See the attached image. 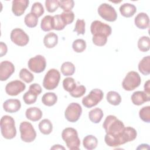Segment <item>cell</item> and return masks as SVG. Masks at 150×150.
Listing matches in <instances>:
<instances>
[{
	"label": "cell",
	"instance_id": "obj_1",
	"mask_svg": "<svg viewBox=\"0 0 150 150\" xmlns=\"http://www.w3.org/2000/svg\"><path fill=\"white\" fill-rule=\"evenodd\" d=\"M103 127L106 132L104 141L108 146L115 147L122 145L121 134L125 127L121 121L115 116L110 115L105 119Z\"/></svg>",
	"mask_w": 150,
	"mask_h": 150
},
{
	"label": "cell",
	"instance_id": "obj_2",
	"mask_svg": "<svg viewBox=\"0 0 150 150\" xmlns=\"http://www.w3.org/2000/svg\"><path fill=\"white\" fill-rule=\"evenodd\" d=\"M93 35V43L98 46H104L107 42V37L111 34V28L108 25L100 21H94L90 26Z\"/></svg>",
	"mask_w": 150,
	"mask_h": 150
},
{
	"label": "cell",
	"instance_id": "obj_3",
	"mask_svg": "<svg viewBox=\"0 0 150 150\" xmlns=\"http://www.w3.org/2000/svg\"><path fill=\"white\" fill-rule=\"evenodd\" d=\"M1 131L3 137L7 139L13 138L16 135L14 119L9 115H4L0 121Z\"/></svg>",
	"mask_w": 150,
	"mask_h": 150
},
{
	"label": "cell",
	"instance_id": "obj_4",
	"mask_svg": "<svg viewBox=\"0 0 150 150\" xmlns=\"http://www.w3.org/2000/svg\"><path fill=\"white\" fill-rule=\"evenodd\" d=\"M62 138L69 149H79L80 141L76 129L71 127L66 128L62 131Z\"/></svg>",
	"mask_w": 150,
	"mask_h": 150
},
{
	"label": "cell",
	"instance_id": "obj_5",
	"mask_svg": "<svg viewBox=\"0 0 150 150\" xmlns=\"http://www.w3.org/2000/svg\"><path fill=\"white\" fill-rule=\"evenodd\" d=\"M60 79V74L59 71L57 69H51L45 74L43 81V86L49 90H54L57 87Z\"/></svg>",
	"mask_w": 150,
	"mask_h": 150
},
{
	"label": "cell",
	"instance_id": "obj_6",
	"mask_svg": "<svg viewBox=\"0 0 150 150\" xmlns=\"http://www.w3.org/2000/svg\"><path fill=\"white\" fill-rule=\"evenodd\" d=\"M141 83L139 74L134 71H129L122 83V86L125 90L132 91L137 88Z\"/></svg>",
	"mask_w": 150,
	"mask_h": 150
},
{
	"label": "cell",
	"instance_id": "obj_7",
	"mask_svg": "<svg viewBox=\"0 0 150 150\" xmlns=\"http://www.w3.org/2000/svg\"><path fill=\"white\" fill-rule=\"evenodd\" d=\"M19 131L21 138L25 142H31L36 137V132L32 124L29 122H22L19 125Z\"/></svg>",
	"mask_w": 150,
	"mask_h": 150
},
{
	"label": "cell",
	"instance_id": "obj_8",
	"mask_svg": "<svg viewBox=\"0 0 150 150\" xmlns=\"http://www.w3.org/2000/svg\"><path fill=\"white\" fill-rule=\"evenodd\" d=\"M103 92L98 88L93 89L90 93L82 99V104L86 108L96 105L103 98Z\"/></svg>",
	"mask_w": 150,
	"mask_h": 150
},
{
	"label": "cell",
	"instance_id": "obj_9",
	"mask_svg": "<svg viewBox=\"0 0 150 150\" xmlns=\"http://www.w3.org/2000/svg\"><path fill=\"white\" fill-rule=\"evenodd\" d=\"M82 113L81 105L77 103H70L64 112L65 118L71 122H75L79 120Z\"/></svg>",
	"mask_w": 150,
	"mask_h": 150
},
{
	"label": "cell",
	"instance_id": "obj_10",
	"mask_svg": "<svg viewBox=\"0 0 150 150\" xmlns=\"http://www.w3.org/2000/svg\"><path fill=\"white\" fill-rule=\"evenodd\" d=\"M98 15L104 20L108 22H114L117 19V13L111 5L103 3L98 8Z\"/></svg>",
	"mask_w": 150,
	"mask_h": 150
},
{
	"label": "cell",
	"instance_id": "obj_11",
	"mask_svg": "<svg viewBox=\"0 0 150 150\" xmlns=\"http://www.w3.org/2000/svg\"><path fill=\"white\" fill-rule=\"evenodd\" d=\"M28 66L32 71L35 73H40L43 71L46 68V59L42 55H36L29 60Z\"/></svg>",
	"mask_w": 150,
	"mask_h": 150
},
{
	"label": "cell",
	"instance_id": "obj_12",
	"mask_svg": "<svg viewBox=\"0 0 150 150\" xmlns=\"http://www.w3.org/2000/svg\"><path fill=\"white\" fill-rule=\"evenodd\" d=\"M29 91L23 96V100L25 104H32L36 102L37 96L42 93V88L38 83H33L29 86Z\"/></svg>",
	"mask_w": 150,
	"mask_h": 150
},
{
	"label": "cell",
	"instance_id": "obj_13",
	"mask_svg": "<svg viewBox=\"0 0 150 150\" xmlns=\"http://www.w3.org/2000/svg\"><path fill=\"white\" fill-rule=\"evenodd\" d=\"M10 38L13 43L19 46L26 45L29 41V36L20 28L13 29L11 31Z\"/></svg>",
	"mask_w": 150,
	"mask_h": 150
},
{
	"label": "cell",
	"instance_id": "obj_14",
	"mask_svg": "<svg viewBox=\"0 0 150 150\" xmlns=\"http://www.w3.org/2000/svg\"><path fill=\"white\" fill-rule=\"evenodd\" d=\"M26 88L25 84L20 80H16L8 83L5 86V91L11 96L18 95Z\"/></svg>",
	"mask_w": 150,
	"mask_h": 150
},
{
	"label": "cell",
	"instance_id": "obj_15",
	"mask_svg": "<svg viewBox=\"0 0 150 150\" xmlns=\"http://www.w3.org/2000/svg\"><path fill=\"white\" fill-rule=\"evenodd\" d=\"M15 67L9 61H3L0 63V80L5 81L14 73Z\"/></svg>",
	"mask_w": 150,
	"mask_h": 150
},
{
	"label": "cell",
	"instance_id": "obj_16",
	"mask_svg": "<svg viewBox=\"0 0 150 150\" xmlns=\"http://www.w3.org/2000/svg\"><path fill=\"white\" fill-rule=\"evenodd\" d=\"M29 4L28 0H14L12 1V11L16 16L22 15Z\"/></svg>",
	"mask_w": 150,
	"mask_h": 150
},
{
	"label": "cell",
	"instance_id": "obj_17",
	"mask_svg": "<svg viewBox=\"0 0 150 150\" xmlns=\"http://www.w3.org/2000/svg\"><path fill=\"white\" fill-rule=\"evenodd\" d=\"M21 107V101L18 99H9L3 104L4 110L8 112L13 113L18 111Z\"/></svg>",
	"mask_w": 150,
	"mask_h": 150
},
{
	"label": "cell",
	"instance_id": "obj_18",
	"mask_svg": "<svg viewBox=\"0 0 150 150\" xmlns=\"http://www.w3.org/2000/svg\"><path fill=\"white\" fill-rule=\"evenodd\" d=\"M149 100V96L142 91H135L131 96V101L132 103L136 105H141Z\"/></svg>",
	"mask_w": 150,
	"mask_h": 150
},
{
	"label": "cell",
	"instance_id": "obj_19",
	"mask_svg": "<svg viewBox=\"0 0 150 150\" xmlns=\"http://www.w3.org/2000/svg\"><path fill=\"white\" fill-rule=\"evenodd\" d=\"M135 26L141 29H145L148 28L149 25V16L146 13H139L134 19Z\"/></svg>",
	"mask_w": 150,
	"mask_h": 150
},
{
	"label": "cell",
	"instance_id": "obj_20",
	"mask_svg": "<svg viewBox=\"0 0 150 150\" xmlns=\"http://www.w3.org/2000/svg\"><path fill=\"white\" fill-rule=\"evenodd\" d=\"M137 135V131L134 128L131 127H124L121 134L122 144H124L127 142L134 141L136 138Z\"/></svg>",
	"mask_w": 150,
	"mask_h": 150
},
{
	"label": "cell",
	"instance_id": "obj_21",
	"mask_svg": "<svg viewBox=\"0 0 150 150\" xmlns=\"http://www.w3.org/2000/svg\"><path fill=\"white\" fill-rule=\"evenodd\" d=\"M42 111L36 107L28 108L25 112L26 117L32 121H39L42 117Z\"/></svg>",
	"mask_w": 150,
	"mask_h": 150
},
{
	"label": "cell",
	"instance_id": "obj_22",
	"mask_svg": "<svg viewBox=\"0 0 150 150\" xmlns=\"http://www.w3.org/2000/svg\"><path fill=\"white\" fill-rule=\"evenodd\" d=\"M120 12L123 16L130 18L132 16L137 12V8L133 4L125 3L120 6Z\"/></svg>",
	"mask_w": 150,
	"mask_h": 150
},
{
	"label": "cell",
	"instance_id": "obj_23",
	"mask_svg": "<svg viewBox=\"0 0 150 150\" xmlns=\"http://www.w3.org/2000/svg\"><path fill=\"white\" fill-rule=\"evenodd\" d=\"M58 43V36L53 33L50 32L46 34L43 39V43L47 48H53Z\"/></svg>",
	"mask_w": 150,
	"mask_h": 150
},
{
	"label": "cell",
	"instance_id": "obj_24",
	"mask_svg": "<svg viewBox=\"0 0 150 150\" xmlns=\"http://www.w3.org/2000/svg\"><path fill=\"white\" fill-rule=\"evenodd\" d=\"M139 71L145 76L150 73V56H147L142 58L138 64Z\"/></svg>",
	"mask_w": 150,
	"mask_h": 150
},
{
	"label": "cell",
	"instance_id": "obj_25",
	"mask_svg": "<svg viewBox=\"0 0 150 150\" xmlns=\"http://www.w3.org/2000/svg\"><path fill=\"white\" fill-rule=\"evenodd\" d=\"M98 144V140L96 137L93 135L86 136L83 140V146L88 150L95 149Z\"/></svg>",
	"mask_w": 150,
	"mask_h": 150
},
{
	"label": "cell",
	"instance_id": "obj_26",
	"mask_svg": "<svg viewBox=\"0 0 150 150\" xmlns=\"http://www.w3.org/2000/svg\"><path fill=\"white\" fill-rule=\"evenodd\" d=\"M57 101V96L54 93H46L42 97V103L46 106H52L54 105Z\"/></svg>",
	"mask_w": 150,
	"mask_h": 150
},
{
	"label": "cell",
	"instance_id": "obj_27",
	"mask_svg": "<svg viewBox=\"0 0 150 150\" xmlns=\"http://www.w3.org/2000/svg\"><path fill=\"white\" fill-rule=\"evenodd\" d=\"M103 115L104 114L102 110L99 108H95L88 112L89 119L92 122L96 124H97L101 121Z\"/></svg>",
	"mask_w": 150,
	"mask_h": 150
},
{
	"label": "cell",
	"instance_id": "obj_28",
	"mask_svg": "<svg viewBox=\"0 0 150 150\" xmlns=\"http://www.w3.org/2000/svg\"><path fill=\"white\" fill-rule=\"evenodd\" d=\"M38 127L40 132L44 135L50 134L53 129V125L48 119L42 120L39 122Z\"/></svg>",
	"mask_w": 150,
	"mask_h": 150
},
{
	"label": "cell",
	"instance_id": "obj_29",
	"mask_svg": "<svg viewBox=\"0 0 150 150\" xmlns=\"http://www.w3.org/2000/svg\"><path fill=\"white\" fill-rule=\"evenodd\" d=\"M40 27L45 32L53 29V16L50 15L45 16L41 21Z\"/></svg>",
	"mask_w": 150,
	"mask_h": 150
},
{
	"label": "cell",
	"instance_id": "obj_30",
	"mask_svg": "<svg viewBox=\"0 0 150 150\" xmlns=\"http://www.w3.org/2000/svg\"><path fill=\"white\" fill-rule=\"evenodd\" d=\"M106 98L108 103L113 105H118L121 102V97L120 95L114 91H110L108 92Z\"/></svg>",
	"mask_w": 150,
	"mask_h": 150
},
{
	"label": "cell",
	"instance_id": "obj_31",
	"mask_svg": "<svg viewBox=\"0 0 150 150\" xmlns=\"http://www.w3.org/2000/svg\"><path fill=\"white\" fill-rule=\"evenodd\" d=\"M61 72L65 76H69L73 75L75 72L74 65L70 62H66L63 63L61 66Z\"/></svg>",
	"mask_w": 150,
	"mask_h": 150
},
{
	"label": "cell",
	"instance_id": "obj_32",
	"mask_svg": "<svg viewBox=\"0 0 150 150\" xmlns=\"http://www.w3.org/2000/svg\"><path fill=\"white\" fill-rule=\"evenodd\" d=\"M138 47L142 52H148L150 48V40L148 36H142L138 41Z\"/></svg>",
	"mask_w": 150,
	"mask_h": 150
},
{
	"label": "cell",
	"instance_id": "obj_33",
	"mask_svg": "<svg viewBox=\"0 0 150 150\" xmlns=\"http://www.w3.org/2000/svg\"><path fill=\"white\" fill-rule=\"evenodd\" d=\"M25 25L29 28L36 27L38 22V18L32 13H28L24 18Z\"/></svg>",
	"mask_w": 150,
	"mask_h": 150
},
{
	"label": "cell",
	"instance_id": "obj_34",
	"mask_svg": "<svg viewBox=\"0 0 150 150\" xmlns=\"http://www.w3.org/2000/svg\"><path fill=\"white\" fill-rule=\"evenodd\" d=\"M72 47L73 50L76 53H81L86 48V41L81 39H76L73 42Z\"/></svg>",
	"mask_w": 150,
	"mask_h": 150
},
{
	"label": "cell",
	"instance_id": "obj_35",
	"mask_svg": "<svg viewBox=\"0 0 150 150\" xmlns=\"http://www.w3.org/2000/svg\"><path fill=\"white\" fill-rule=\"evenodd\" d=\"M19 77L26 83H31L34 79V76L28 69H22L19 72Z\"/></svg>",
	"mask_w": 150,
	"mask_h": 150
},
{
	"label": "cell",
	"instance_id": "obj_36",
	"mask_svg": "<svg viewBox=\"0 0 150 150\" xmlns=\"http://www.w3.org/2000/svg\"><path fill=\"white\" fill-rule=\"evenodd\" d=\"M63 86L64 89L69 93L77 87L76 83L72 77H67L64 79L63 81Z\"/></svg>",
	"mask_w": 150,
	"mask_h": 150
},
{
	"label": "cell",
	"instance_id": "obj_37",
	"mask_svg": "<svg viewBox=\"0 0 150 150\" xmlns=\"http://www.w3.org/2000/svg\"><path fill=\"white\" fill-rule=\"evenodd\" d=\"M66 25L64 23L60 15L53 16V29L56 30H63Z\"/></svg>",
	"mask_w": 150,
	"mask_h": 150
},
{
	"label": "cell",
	"instance_id": "obj_38",
	"mask_svg": "<svg viewBox=\"0 0 150 150\" xmlns=\"http://www.w3.org/2000/svg\"><path fill=\"white\" fill-rule=\"evenodd\" d=\"M140 118L144 122H150V106H146L142 107L139 112Z\"/></svg>",
	"mask_w": 150,
	"mask_h": 150
},
{
	"label": "cell",
	"instance_id": "obj_39",
	"mask_svg": "<svg viewBox=\"0 0 150 150\" xmlns=\"http://www.w3.org/2000/svg\"><path fill=\"white\" fill-rule=\"evenodd\" d=\"M44 8L41 3L36 2H35L31 8V13H33L38 18L41 16L44 13Z\"/></svg>",
	"mask_w": 150,
	"mask_h": 150
},
{
	"label": "cell",
	"instance_id": "obj_40",
	"mask_svg": "<svg viewBox=\"0 0 150 150\" xmlns=\"http://www.w3.org/2000/svg\"><path fill=\"white\" fill-rule=\"evenodd\" d=\"M45 6L49 12H54L59 7V1L57 0H46Z\"/></svg>",
	"mask_w": 150,
	"mask_h": 150
},
{
	"label": "cell",
	"instance_id": "obj_41",
	"mask_svg": "<svg viewBox=\"0 0 150 150\" xmlns=\"http://www.w3.org/2000/svg\"><path fill=\"white\" fill-rule=\"evenodd\" d=\"M74 2L73 0H61L59 1V6L64 12H69L73 8Z\"/></svg>",
	"mask_w": 150,
	"mask_h": 150
},
{
	"label": "cell",
	"instance_id": "obj_42",
	"mask_svg": "<svg viewBox=\"0 0 150 150\" xmlns=\"http://www.w3.org/2000/svg\"><path fill=\"white\" fill-rule=\"evenodd\" d=\"M60 15L66 25L71 23L74 19V12L71 11L69 12H63Z\"/></svg>",
	"mask_w": 150,
	"mask_h": 150
},
{
	"label": "cell",
	"instance_id": "obj_43",
	"mask_svg": "<svg viewBox=\"0 0 150 150\" xmlns=\"http://www.w3.org/2000/svg\"><path fill=\"white\" fill-rule=\"evenodd\" d=\"M86 91V87L83 85L77 86L73 91L70 92V95L74 98H79L83 96Z\"/></svg>",
	"mask_w": 150,
	"mask_h": 150
},
{
	"label": "cell",
	"instance_id": "obj_44",
	"mask_svg": "<svg viewBox=\"0 0 150 150\" xmlns=\"http://www.w3.org/2000/svg\"><path fill=\"white\" fill-rule=\"evenodd\" d=\"M85 21L83 19H77L73 32L77 33V35H84L85 33Z\"/></svg>",
	"mask_w": 150,
	"mask_h": 150
},
{
	"label": "cell",
	"instance_id": "obj_45",
	"mask_svg": "<svg viewBox=\"0 0 150 150\" xmlns=\"http://www.w3.org/2000/svg\"><path fill=\"white\" fill-rule=\"evenodd\" d=\"M0 48H1L0 57H2L3 56L5 55L7 53V50H8L7 46L3 42H0Z\"/></svg>",
	"mask_w": 150,
	"mask_h": 150
},
{
	"label": "cell",
	"instance_id": "obj_46",
	"mask_svg": "<svg viewBox=\"0 0 150 150\" xmlns=\"http://www.w3.org/2000/svg\"><path fill=\"white\" fill-rule=\"evenodd\" d=\"M144 92L148 95L150 96V89H149V80H148L144 84Z\"/></svg>",
	"mask_w": 150,
	"mask_h": 150
},
{
	"label": "cell",
	"instance_id": "obj_47",
	"mask_svg": "<svg viewBox=\"0 0 150 150\" xmlns=\"http://www.w3.org/2000/svg\"><path fill=\"white\" fill-rule=\"evenodd\" d=\"M149 146L148 144H142L139 145L137 148V149H149Z\"/></svg>",
	"mask_w": 150,
	"mask_h": 150
},
{
	"label": "cell",
	"instance_id": "obj_48",
	"mask_svg": "<svg viewBox=\"0 0 150 150\" xmlns=\"http://www.w3.org/2000/svg\"><path fill=\"white\" fill-rule=\"evenodd\" d=\"M64 149V147L61 146L60 145H54L51 148V149Z\"/></svg>",
	"mask_w": 150,
	"mask_h": 150
}]
</instances>
